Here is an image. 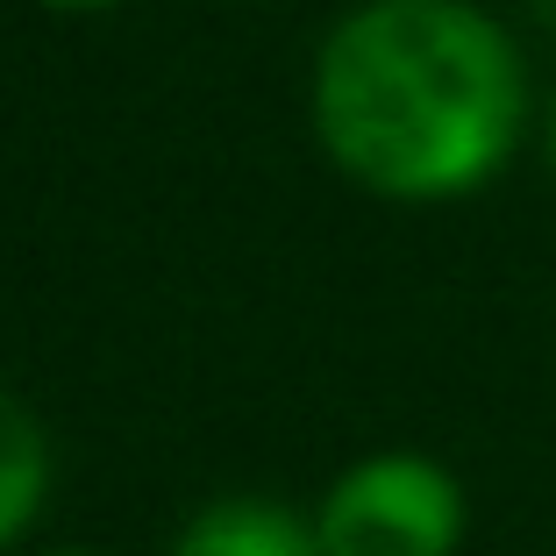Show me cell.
<instances>
[{
    "instance_id": "1",
    "label": "cell",
    "mask_w": 556,
    "mask_h": 556,
    "mask_svg": "<svg viewBox=\"0 0 556 556\" xmlns=\"http://www.w3.org/2000/svg\"><path fill=\"white\" fill-rule=\"evenodd\" d=\"M521 50L471 0H364L314 58V136L378 200H457L507 164Z\"/></svg>"
},
{
    "instance_id": "2",
    "label": "cell",
    "mask_w": 556,
    "mask_h": 556,
    "mask_svg": "<svg viewBox=\"0 0 556 556\" xmlns=\"http://www.w3.org/2000/svg\"><path fill=\"white\" fill-rule=\"evenodd\" d=\"M464 535V492L435 457L378 450L328 485L314 514L321 556H450Z\"/></svg>"
},
{
    "instance_id": "3",
    "label": "cell",
    "mask_w": 556,
    "mask_h": 556,
    "mask_svg": "<svg viewBox=\"0 0 556 556\" xmlns=\"http://www.w3.org/2000/svg\"><path fill=\"white\" fill-rule=\"evenodd\" d=\"M172 556H321V542L278 500H214L179 528Z\"/></svg>"
},
{
    "instance_id": "4",
    "label": "cell",
    "mask_w": 556,
    "mask_h": 556,
    "mask_svg": "<svg viewBox=\"0 0 556 556\" xmlns=\"http://www.w3.org/2000/svg\"><path fill=\"white\" fill-rule=\"evenodd\" d=\"M50 485V442L36 414L15 393H0V549H15V535L36 521Z\"/></svg>"
},
{
    "instance_id": "5",
    "label": "cell",
    "mask_w": 556,
    "mask_h": 556,
    "mask_svg": "<svg viewBox=\"0 0 556 556\" xmlns=\"http://www.w3.org/2000/svg\"><path fill=\"white\" fill-rule=\"evenodd\" d=\"M43 8H58V15H100V8H122V0H43Z\"/></svg>"
},
{
    "instance_id": "6",
    "label": "cell",
    "mask_w": 556,
    "mask_h": 556,
    "mask_svg": "<svg viewBox=\"0 0 556 556\" xmlns=\"http://www.w3.org/2000/svg\"><path fill=\"white\" fill-rule=\"evenodd\" d=\"M58 556H100V549H58Z\"/></svg>"
},
{
    "instance_id": "7",
    "label": "cell",
    "mask_w": 556,
    "mask_h": 556,
    "mask_svg": "<svg viewBox=\"0 0 556 556\" xmlns=\"http://www.w3.org/2000/svg\"><path fill=\"white\" fill-rule=\"evenodd\" d=\"M549 157H556V122H549Z\"/></svg>"
}]
</instances>
